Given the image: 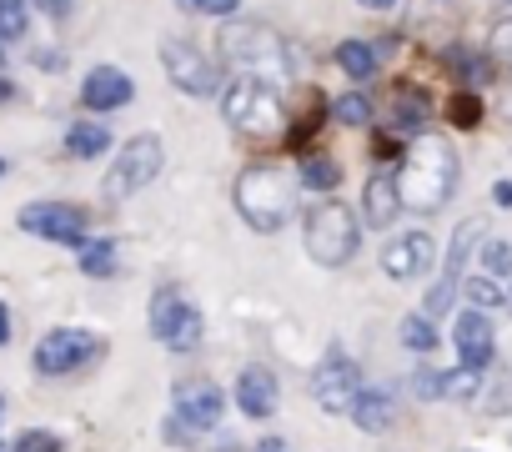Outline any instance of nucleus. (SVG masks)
I'll use <instances>...</instances> for the list:
<instances>
[{
  "instance_id": "28",
  "label": "nucleus",
  "mask_w": 512,
  "mask_h": 452,
  "mask_svg": "<svg viewBox=\"0 0 512 452\" xmlns=\"http://www.w3.org/2000/svg\"><path fill=\"white\" fill-rule=\"evenodd\" d=\"M422 121H427V101H422L417 91H402V96H397V126H402V131H417Z\"/></svg>"
},
{
  "instance_id": "7",
  "label": "nucleus",
  "mask_w": 512,
  "mask_h": 452,
  "mask_svg": "<svg viewBox=\"0 0 512 452\" xmlns=\"http://www.w3.org/2000/svg\"><path fill=\"white\" fill-rule=\"evenodd\" d=\"M201 332H206V322H201V312H196L181 292H156V297H151V337H156L161 347L191 352V347L201 342Z\"/></svg>"
},
{
  "instance_id": "10",
  "label": "nucleus",
  "mask_w": 512,
  "mask_h": 452,
  "mask_svg": "<svg viewBox=\"0 0 512 452\" xmlns=\"http://www.w3.org/2000/svg\"><path fill=\"white\" fill-rule=\"evenodd\" d=\"M96 357V337L91 332H81V327H56V332H46L41 342H36V372L41 377H66V372H76V367H86Z\"/></svg>"
},
{
  "instance_id": "12",
  "label": "nucleus",
  "mask_w": 512,
  "mask_h": 452,
  "mask_svg": "<svg viewBox=\"0 0 512 452\" xmlns=\"http://www.w3.org/2000/svg\"><path fill=\"white\" fill-rule=\"evenodd\" d=\"M171 407H176V417H181L191 432H211V427L221 422V412H226V397H221V387H211V382H176Z\"/></svg>"
},
{
  "instance_id": "38",
  "label": "nucleus",
  "mask_w": 512,
  "mask_h": 452,
  "mask_svg": "<svg viewBox=\"0 0 512 452\" xmlns=\"http://www.w3.org/2000/svg\"><path fill=\"white\" fill-rule=\"evenodd\" d=\"M11 96H16V86H11V81H0V101H11Z\"/></svg>"
},
{
  "instance_id": "23",
  "label": "nucleus",
  "mask_w": 512,
  "mask_h": 452,
  "mask_svg": "<svg viewBox=\"0 0 512 452\" xmlns=\"http://www.w3.org/2000/svg\"><path fill=\"white\" fill-rule=\"evenodd\" d=\"M402 342L412 347V352H432L437 347V322L432 317H422V312H412V317H402Z\"/></svg>"
},
{
  "instance_id": "40",
  "label": "nucleus",
  "mask_w": 512,
  "mask_h": 452,
  "mask_svg": "<svg viewBox=\"0 0 512 452\" xmlns=\"http://www.w3.org/2000/svg\"><path fill=\"white\" fill-rule=\"evenodd\" d=\"M0 176H6V161H0Z\"/></svg>"
},
{
  "instance_id": "6",
  "label": "nucleus",
  "mask_w": 512,
  "mask_h": 452,
  "mask_svg": "<svg viewBox=\"0 0 512 452\" xmlns=\"http://www.w3.org/2000/svg\"><path fill=\"white\" fill-rule=\"evenodd\" d=\"M161 166H166V146H161V136H151V131L131 136V141L116 151L111 171H106V196H111V201L136 196L141 186H151V181L161 176Z\"/></svg>"
},
{
  "instance_id": "11",
  "label": "nucleus",
  "mask_w": 512,
  "mask_h": 452,
  "mask_svg": "<svg viewBox=\"0 0 512 452\" xmlns=\"http://www.w3.org/2000/svg\"><path fill=\"white\" fill-rule=\"evenodd\" d=\"M357 392H362V367H357L347 352H327V362H322L317 377H312V397H317L327 412H352Z\"/></svg>"
},
{
  "instance_id": "35",
  "label": "nucleus",
  "mask_w": 512,
  "mask_h": 452,
  "mask_svg": "<svg viewBox=\"0 0 512 452\" xmlns=\"http://www.w3.org/2000/svg\"><path fill=\"white\" fill-rule=\"evenodd\" d=\"M452 116H457V121H472V116H477V106H472V96H467V101H457V106H452Z\"/></svg>"
},
{
  "instance_id": "34",
  "label": "nucleus",
  "mask_w": 512,
  "mask_h": 452,
  "mask_svg": "<svg viewBox=\"0 0 512 452\" xmlns=\"http://www.w3.org/2000/svg\"><path fill=\"white\" fill-rule=\"evenodd\" d=\"M492 201H497V206H512V181H497V186H492Z\"/></svg>"
},
{
  "instance_id": "5",
  "label": "nucleus",
  "mask_w": 512,
  "mask_h": 452,
  "mask_svg": "<svg viewBox=\"0 0 512 452\" xmlns=\"http://www.w3.org/2000/svg\"><path fill=\"white\" fill-rule=\"evenodd\" d=\"M302 242H307V257H312L317 267H342V262H352L357 247H362V226H357L352 206L322 201V206H312L307 221H302Z\"/></svg>"
},
{
  "instance_id": "18",
  "label": "nucleus",
  "mask_w": 512,
  "mask_h": 452,
  "mask_svg": "<svg viewBox=\"0 0 512 452\" xmlns=\"http://www.w3.org/2000/svg\"><path fill=\"white\" fill-rule=\"evenodd\" d=\"M347 417H352L362 432H387V427H392V417H397V407H392V392H382V387H362Z\"/></svg>"
},
{
  "instance_id": "8",
  "label": "nucleus",
  "mask_w": 512,
  "mask_h": 452,
  "mask_svg": "<svg viewBox=\"0 0 512 452\" xmlns=\"http://www.w3.org/2000/svg\"><path fill=\"white\" fill-rule=\"evenodd\" d=\"M21 232L61 242V247H86V211L66 201H31L21 211Z\"/></svg>"
},
{
  "instance_id": "13",
  "label": "nucleus",
  "mask_w": 512,
  "mask_h": 452,
  "mask_svg": "<svg viewBox=\"0 0 512 452\" xmlns=\"http://www.w3.org/2000/svg\"><path fill=\"white\" fill-rule=\"evenodd\" d=\"M452 342H457V357H462L467 372H487V362H492V352H497V337H492L487 312L467 307V312L457 317V327H452Z\"/></svg>"
},
{
  "instance_id": "41",
  "label": "nucleus",
  "mask_w": 512,
  "mask_h": 452,
  "mask_svg": "<svg viewBox=\"0 0 512 452\" xmlns=\"http://www.w3.org/2000/svg\"><path fill=\"white\" fill-rule=\"evenodd\" d=\"M0 412H6V397H0Z\"/></svg>"
},
{
  "instance_id": "15",
  "label": "nucleus",
  "mask_w": 512,
  "mask_h": 452,
  "mask_svg": "<svg viewBox=\"0 0 512 452\" xmlns=\"http://www.w3.org/2000/svg\"><path fill=\"white\" fill-rule=\"evenodd\" d=\"M277 397H282V387H277V377H272L267 367H246V372L236 377V407H241L251 422H267V417L277 412Z\"/></svg>"
},
{
  "instance_id": "9",
  "label": "nucleus",
  "mask_w": 512,
  "mask_h": 452,
  "mask_svg": "<svg viewBox=\"0 0 512 452\" xmlns=\"http://www.w3.org/2000/svg\"><path fill=\"white\" fill-rule=\"evenodd\" d=\"M161 66H166V76H171V86L181 91V96H216L221 91V71L196 51V46H186V41H166L161 46Z\"/></svg>"
},
{
  "instance_id": "32",
  "label": "nucleus",
  "mask_w": 512,
  "mask_h": 452,
  "mask_svg": "<svg viewBox=\"0 0 512 452\" xmlns=\"http://www.w3.org/2000/svg\"><path fill=\"white\" fill-rule=\"evenodd\" d=\"M181 11H196V16H231L241 0H176Z\"/></svg>"
},
{
  "instance_id": "27",
  "label": "nucleus",
  "mask_w": 512,
  "mask_h": 452,
  "mask_svg": "<svg viewBox=\"0 0 512 452\" xmlns=\"http://www.w3.org/2000/svg\"><path fill=\"white\" fill-rule=\"evenodd\" d=\"M337 121H342V126H367V121H372V101L357 96V91H352V96H337Z\"/></svg>"
},
{
  "instance_id": "2",
  "label": "nucleus",
  "mask_w": 512,
  "mask_h": 452,
  "mask_svg": "<svg viewBox=\"0 0 512 452\" xmlns=\"http://www.w3.org/2000/svg\"><path fill=\"white\" fill-rule=\"evenodd\" d=\"M457 186V151L442 136H417L407 161H402V201L412 211H432L452 196Z\"/></svg>"
},
{
  "instance_id": "29",
  "label": "nucleus",
  "mask_w": 512,
  "mask_h": 452,
  "mask_svg": "<svg viewBox=\"0 0 512 452\" xmlns=\"http://www.w3.org/2000/svg\"><path fill=\"white\" fill-rule=\"evenodd\" d=\"M16 452H61V437H56V432L31 427V432H21V437H16Z\"/></svg>"
},
{
  "instance_id": "3",
  "label": "nucleus",
  "mask_w": 512,
  "mask_h": 452,
  "mask_svg": "<svg viewBox=\"0 0 512 452\" xmlns=\"http://www.w3.org/2000/svg\"><path fill=\"white\" fill-rule=\"evenodd\" d=\"M221 51H226V61H231L236 76H256V81H267V86H282L292 76L287 46L277 41V31L256 26V21L221 26Z\"/></svg>"
},
{
  "instance_id": "21",
  "label": "nucleus",
  "mask_w": 512,
  "mask_h": 452,
  "mask_svg": "<svg viewBox=\"0 0 512 452\" xmlns=\"http://www.w3.org/2000/svg\"><path fill=\"white\" fill-rule=\"evenodd\" d=\"M337 66L352 76V81H372L377 76V51L367 41H342L337 46Z\"/></svg>"
},
{
  "instance_id": "39",
  "label": "nucleus",
  "mask_w": 512,
  "mask_h": 452,
  "mask_svg": "<svg viewBox=\"0 0 512 452\" xmlns=\"http://www.w3.org/2000/svg\"><path fill=\"white\" fill-rule=\"evenodd\" d=\"M262 452H287V447H277V442H267V447H262Z\"/></svg>"
},
{
  "instance_id": "16",
  "label": "nucleus",
  "mask_w": 512,
  "mask_h": 452,
  "mask_svg": "<svg viewBox=\"0 0 512 452\" xmlns=\"http://www.w3.org/2000/svg\"><path fill=\"white\" fill-rule=\"evenodd\" d=\"M131 96H136V86H131V76L116 71V66H96V71L81 81V101H86L91 111H121V106H131Z\"/></svg>"
},
{
  "instance_id": "26",
  "label": "nucleus",
  "mask_w": 512,
  "mask_h": 452,
  "mask_svg": "<svg viewBox=\"0 0 512 452\" xmlns=\"http://www.w3.org/2000/svg\"><path fill=\"white\" fill-rule=\"evenodd\" d=\"M482 272L497 277V282H512V247H507V242H487V252H482Z\"/></svg>"
},
{
  "instance_id": "25",
  "label": "nucleus",
  "mask_w": 512,
  "mask_h": 452,
  "mask_svg": "<svg viewBox=\"0 0 512 452\" xmlns=\"http://www.w3.org/2000/svg\"><path fill=\"white\" fill-rule=\"evenodd\" d=\"M26 36V0H0V46Z\"/></svg>"
},
{
  "instance_id": "30",
  "label": "nucleus",
  "mask_w": 512,
  "mask_h": 452,
  "mask_svg": "<svg viewBox=\"0 0 512 452\" xmlns=\"http://www.w3.org/2000/svg\"><path fill=\"white\" fill-rule=\"evenodd\" d=\"M412 377H417V382H412L417 397H427V402H432V397H447V372H427V367H422V372H412Z\"/></svg>"
},
{
  "instance_id": "17",
  "label": "nucleus",
  "mask_w": 512,
  "mask_h": 452,
  "mask_svg": "<svg viewBox=\"0 0 512 452\" xmlns=\"http://www.w3.org/2000/svg\"><path fill=\"white\" fill-rule=\"evenodd\" d=\"M402 176L397 171H372L367 186H362V216L367 226H392V216L402 211Z\"/></svg>"
},
{
  "instance_id": "1",
  "label": "nucleus",
  "mask_w": 512,
  "mask_h": 452,
  "mask_svg": "<svg viewBox=\"0 0 512 452\" xmlns=\"http://www.w3.org/2000/svg\"><path fill=\"white\" fill-rule=\"evenodd\" d=\"M297 176L282 166H246L236 176V211L251 232H282L297 211Z\"/></svg>"
},
{
  "instance_id": "36",
  "label": "nucleus",
  "mask_w": 512,
  "mask_h": 452,
  "mask_svg": "<svg viewBox=\"0 0 512 452\" xmlns=\"http://www.w3.org/2000/svg\"><path fill=\"white\" fill-rule=\"evenodd\" d=\"M6 337H11V312H6V302H0V347H6Z\"/></svg>"
},
{
  "instance_id": "37",
  "label": "nucleus",
  "mask_w": 512,
  "mask_h": 452,
  "mask_svg": "<svg viewBox=\"0 0 512 452\" xmlns=\"http://www.w3.org/2000/svg\"><path fill=\"white\" fill-rule=\"evenodd\" d=\"M357 6H367V11H387V6H397V0H357Z\"/></svg>"
},
{
  "instance_id": "20",
  "label": "nucleus",
  "mask_w": 512,
  "mask_h": 452,
  "mask_svg": "<svg viewBox=\"0 0 512 452\" xmlns=\"http://www.w3.org/2000/svg\"><path fill=\"white\" fill-rule=\"evenodd\" d=\"M462 297H467V307H477V312H497V307H507V287H502L497 277H487V272L467 277V282H462Z\"/></svg>"
},
{
  "instance_id": "33",
  "label": "nucleus",
  "mask_w": 512,
  "mask_h": 452,
  "mask_svg": "<svg viewBox=\"0 0 512 452\" xmlns=\"http://www.w3.org/2000/svg\"><path fill=\"white\" fill-rule=\"evenodd\" d=\"M36 11H46V16H66L71 11V0H31Z\"/></svg>"
},
{
  "instance_id": "19",
  "label": "nucleus",
  "mask_w": 512,
  "mask_h": 452,
  "mask_svg": "<svg viewBox=\"0 0 512 452\" xmlns=\"http://www.w3.org/2000/svg\"><path fill=\"white\" fill-rule=\"evenodd\" d=\"M106 146H111V131H106L101 121H76V126L66 131V151H71V156H81V161L101 156Z\"/></svg>"
},
{
  "instance_id": "4",
  "label": "nucleus",
  "mask_w": 512,
  "mask_h": 452,
  "mask_svg": "<svg viewBox=\"0 0 512 452\" xmlns=\"http://www.w3.org/2000/svg\"><path fill=\"white\" fill-rule=\"evenodd\" d=\"M221 116L236 136H251V141L282 136V96H277V86L256 81V76H236L221 91Z\"/></svg>"
},
{
  "instance_id": "31",
  "label": "nucleus",
  "mask_w": 512,
  "mask_h": 452,
  "mask_svg": "<svg viewBox=\"0 0 512 452\" xmlns=\"http://www.w3.org/2000/svg\"><path fill=\"white\" fill-rule=\"evenodd\" d=\"M487 56L512 61V16H502V21H497V31H492V41H487Z\"/></svg>"
},
{
  "instance_id": "22",
  "label": "nucleus",
  "mask_w": 512,
  "mask_h": 452,
  "mask_svg": "<svg viewBox=\"0 0 512 452\" xmlns=\"http://www.w3.org/2000/svg\"><path fill=\"white\" fill-rule=\"evenodd\" d=\"M337 181H342V171H337L332 156H307V161H302V186H307V191H332Z\"/></svg>"
},
{
  "instance_id": "24",
  "label": "nucleus",
  "mask_w": 512,
  "mask_h": 452,
  "mask_svg": "<svg viewBox=\"0 0 512 452\" xmlns=\"http://www.w3.org/2000/svg\"><path fill=\"white\" fill-rule=\"evenodd\" d=\"M81 272L86 277H116V247L111 242H86L81 247Z\"/></svg>"
},
{
  "instance_id": "14",
  "label": "nucleus",
  "mask_w": 512,
  "mask_h": 452,
  "mask_svg": "<svg viewBox=\"0 0 512 452\" xmlns=\"http://www.w3.org/2000/svg\"><path fill=\"white\" fill-rule=\"evenodd\" d=\"M432 257H437V247H432L427 232H402L397 242H387V252H382V272L397 277V282H407V277H422V272L432 267Z\"/></svg>"
}]
</instances>
